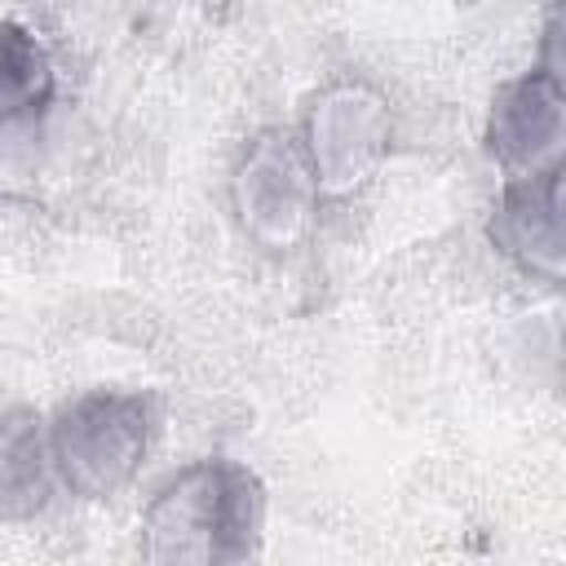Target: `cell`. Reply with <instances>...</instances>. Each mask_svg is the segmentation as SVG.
I'll return each instance as SVG.
<instances>
[{"label":"cell","mask_w":566,"mask_h":566,"mask_svg":"<svg viewBox=\"0 0 566 566\" xmlns=\"http://www.w3.org/2000/svg\"><path fill=\"white\" fill-rule=\"evenodd\" d=\"M482 146L504 181H535L566 159V84L531 66L504 80L486 106Z\"/></svg>","instance_id":"cell-5"},{"label":"cell","mask_w":566,"mask_h":566,"mask_svg":"<svg viewBox=\"0 0 566 566\" xmlns=\"http://www.w3.org/2000/svg\"><path fill=\"white\" fill-rule=\"evenodd\" d=\"M323 181L301 133L283 124L256 128L230 168V212L239 234L265 256L301 252L318 230Z\"/></svg>","instance_id":"cell-3"},{"label":"cell","mask_w":566,"mask_h":566,"mask_svg":"<svg viewBox=\"0 0 566 566\" xmlns=\"http://www.w3.org/2000/svg\"><path fill=\"white\" fill-rule=\"evenodd\" d=\"M44 433L57 482L80 500H111L137 478L155 442V398L142 389H84L53 411Z\"/></svg>","instance_id":"cell-2"},{"label":"cell","mask_w":566,"mask_h":566,"mask_svg":"<svg viewBox=\"0 0 566 566\" xmlns=\"http://www.w3.org/2000/svg\"><path fill=\"white\" fill-rule=\"evenodd\" d=\"M265 486L261 478L226 455L177 469L142 509V557L226 566L248 562L261 548Z\"/></svg>","instance_id":"cell-1"},{"label":"cell","mask_w":566,"mask_h":566,"mask_svg":"<svg viewBox=\"0 0 566 566\" xmlns=\"http://www.w3.org/2000/svg\"><path fill=\"white\" fill-rule=\"evenodd\" d=\"M53 102V62L44 53V44L18 22H4V44H0V106H4V124H22L35 119L44 106Z\"/></svg>","instance_id":"cell-8"},{"label":"cell","mask_w":566,"mask_h":566,"mask_svg":"<svg viewBox=\"0 0 566 566\" xmlns=\"http://www.w3.org/2000/svg\"><path fill=\"white\" fill-rule=\"evenodd\" d=\"M535 66L548 71L557 84H566V0H548L539 18V44H535Z\"/></svg>","instance_id":"cell-9"},{"label":"cell","mask_w":566,"mask_h":566,"mask_svg":"<svg viewBox=\"0 0 566 566\" xmlns=\"http://www.w3.org/2000/svg\"><path fill=\"white\" fill-rule=\"evenodd\" d=\"M486 234L522 274L566 283V159L535 181H504Z\"/></svg>","instance_id":"cell-6"},{"label":"cell","mask_w":566,"mask_h":566,"mask_svg":"<svg viewBox=\"0 0 566 566\" xmlns=\"http://www.w3.org/2000/svg\"><path fill=\"white\" fill-rule=\"evenodd\" d=\"M53 473L49 455V433H40V420L31 411H9L4 420V442H0V495H4V517H22L44 500Z\"/></svg>","instance_id":"cell-7"},{"label":"cell","mask_w":566,"mask_h":566,"mask_svg":"<svg viewBox=\"0 0 566 566\" xmlns=\"http://www.w3.org/2000/svg\"><path fill=\"white\" fill-rule=\"evenodd\" d=\"M301 142L314 159L323 195H354L376 177L394 146V111L389 97L354 75L323 84L301 115Z\"/></svg>","instance_id":"cell-4"}]
</instances>
